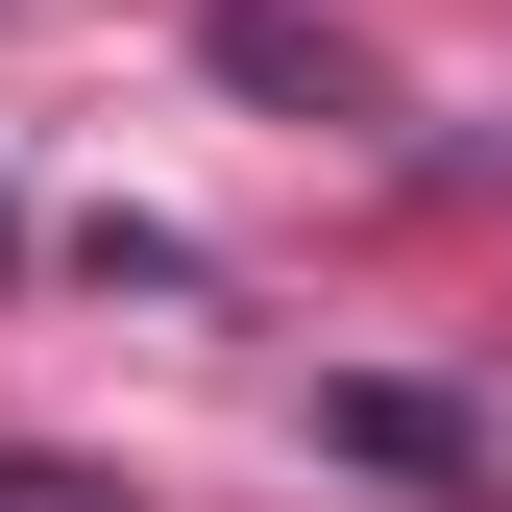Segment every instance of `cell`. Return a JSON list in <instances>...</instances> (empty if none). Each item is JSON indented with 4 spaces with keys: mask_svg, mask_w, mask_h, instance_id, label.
I'll list each match as a JSON object with an SVG mask.
<instances>
[{
    "mask_svg": "<svg viewBox=\"0 0 512 512\" xmlns=\"http://www.w3.org/2000/svg\"><path fill=\"white\" fill-rule=\"evenodd\" d=\"M317 439H366V464H391V488H464V415H439V391H342Z\"/></svg>",
    "mask_w": 512,
    "mask_h": 512,
    "instance_id": "obj_1",
    "label": "cell"
},
{
    "mask_svg": "<svg viewBox=\"0 0 512 512\" xmlns=\"http://www.w3.org/2000/svg\"><path fill=\"white\" fill-rule=\"evenodd\" d=\"M0 512H122V488L98 464H0Z\"/></svg>",
    "mask_w": 512,
    "mask_h": 512,
    "instance_id": "obj_2",
    "label": "cell"
}]
</instances>
